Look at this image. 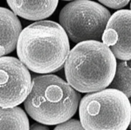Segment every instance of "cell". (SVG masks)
<instances>
[{
	"label": "cell",
	"mask_w": 131,
	"mask_h": 130,
	"mask_svg": "<svg viewBox=\"0 0 131 130\" xmlns=\"http://www.w3.org/2000/svg\"><path fill=\"white\" fill-rule=\"evenodd\" d=\"M29 130H50L46 125L41 123H35L32 124L29 128Z\"/></svg>",
	"instance_id": "obj_14"
},
{
	"label": "cell",
	"mask_w": 131,
	"mask_h": 130,
	"mask_svg": "<svg viewBox=\"0 0 131 130\" xmlns=\"http://www.w3.org/2000/svg\"><path fill=\"white\" fill-rule=\"evenodd\" d=\"M27 67L17 58L0 57V107L12 108L27 98L31 88Z\"/></svg>",
	"instance_id": "obj_6"
},
{
	"label": "cell",
	"mask_w": 131,
	"mask_h": 130,
	"mask_svg": "<svg viewBox=\"0 0 131 130\" xmlns=\"http://www.w3.org/2000/svg\"><path fill=\"white\" fill-rule=\"evenodd\" d=\"M16 15L31 21H38L51 16L57 7L58 1H7Z\"/></svg>",
	"instance_id": "obj_9"
},
{
	"label": "cell",
	"mask_w": 131,
	"mask_h": 130,
	"mask_svg": "<svg viewBox=\"0 0 131 130\" xmlns=\"http://www.w3.org/2000/svg\"><path fill=\"white\" fill-rule=\"evenodd\" d=\"M79 105V121L85 130H127L129 125V100L116 89L88 94Z\"/></svg>",
	"instance_id": "obj_4"
},
{
	"label": "cell",
	"mask_w": 131,
	"mask_h": 130,
	"mask_svg": "<svg viewBox=\"0 0 131 130\" xmlns=\"http://www.w3.org/2000/svg\"><path fill=\"white\" fill-rule=\"evenodd\" d=\"M110 11L95 2L79 0L65 5L60 12L59 25L74 43L101 41Z\"/></svg>",
	"instance_id": "obj_5"
},
{
	"label": "cell",
	"mask_w": 131,
	"mask_h": 130,
	"mask_svg": "<svg viewBox=\"0 0 131 130\" xmlns=\"http://www.w3.org/2000/svg\"><path fill=\"white\" fill-rule=\"evenodd\" d=\"M80 98V94L61 78L44 75L33 78L24 104L34 120L44 125H58L75 115Z\"/></svg>",
	"instance_id": "obj_3"
},
{
	"label": "cell",
	"mask_w": 131,
	"mask_h": 130,
	"mask_svg": "<svg viewBox=\"0 0 131 130\" xmlns=\"http://www.w3.org/2000/svg\"><path fill=\"white\" fill-rule=\"evenodd\" d=\"M16 47L19 60L27 68L42 74L61 69L70 48L61 26L48 20L32 23L22 30Z\"/></svg>",
	"instance_id": "obj_1"
},
{
	"label": "cell",
	"mask_w": 131,
	"mask_h": 130,
	"mask_svg": "<svg viewBox=\"0 0 131 130\" xmlns=\"http://www.w3.org/2000/svg\"><path fill=\"white\" fill-rule=\"evenodd\" d=\"M53 130H85L80 121L76 119H70L57 125Z\"/></svg>",
	"instance_id": "obj_12"
},
{
	"label": "cell",
	"mask_w": 131,
	"mask_h": 130,
	"mask_svg": "<svg viewBox=\"0 0 131 130\" xmlns=\"http://www.w3.org/2000/svg\"><path fill=\"white\" fill-rule=\"evenodd\" d=\"M116 58L102 42H80L69 52L64 63L67 83L75 90L92 93L108 87L116 70Z\"/></svg>",
	"instance_id": "obj_2"
},
{
	"label": "cell",
	"mask_w": 131,
	"mask_h": 130,
	"mask_svg": "<svg viewBox=\"0 0 131 130\" xmlns=\"http://www.w3.org/2000/svg\"><path fill=\"white\" fill-rule=\"evenodd\" d=\"M104 6L112 8L118 9L125 7L129 3V1H99Z\"/></svg>",
	"instance_id": "obj_13"
},
{
	"label": "cell",
	"mask_w": 131,
	"mask_h": 130,
	"mask_svg": "<svg viewBox=\"0 0 131 130\" xmlns=\"http://www.w3.org/2000/svg\"><path fill=\"white\" fill-rule=\"evenodd\" d=\"M108 88L119 90L128 99L131 96L130 90V61H123L116 65L114 78Z\"/></svg>",
	"instance_id": "obj_11"
},
{
	"label": "cell",
	"mask_w": 131,
	"mask_h": 130,
	"mask_svg": "<svg viewBox=\"0 0 131 130\" xmlns=\"http://www.w3.org/2000/svg\"><path fill=\"white\" fill-rule=\"evenodd\" d=\"M28 118L20 107H0V130H29Z\"/></svg>",
	"instance_id": "obj_10"
},
{
	"label": "cell",
	"mask_w": 131,
	"mask_h": 130,
	"mask_svg": "<svg viewBox=\"0 0 131 130\" xmlns=\"http://www.w3.org/2000/svg\"><path fill=\"white\" fill-rule=\"evenodd\" d=\"M21 30L17 16L10 10L0 7V57L14 51Z\"/></svg>",
	"instance_id": "obj_8"
},
{
	"label": "cell",
	"mask_w": 131,
	"mask_h": 130,
	"mask_svg": "<svg viewBox=\"0 0 131 130\" xmlns=\"http://www.w3.org/2000/svg\"><path fill=\"white\" fill-rule=\"evenodd\" d=\"M130 14L128 9L120 10L109 18L102 34V43L115 58L130 60Z\"/></svg>",
	"instance_id": "obj_7"
}]
</instances>
